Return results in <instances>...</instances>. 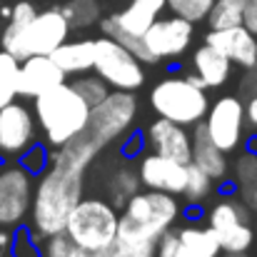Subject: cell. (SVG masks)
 <instances>
[{
    "label": "cell",
    "instance_id": "6da1fadb",
    "mask_svg": "<svg viewBox=\"0 0 257 257\" xmlns=\"http://www.w3.org/2000/svg\"><path fill=\"white\" fill-rule=\"evenodd\" d=\"M180 215L177 195L145 187L122 207L115 245L127 257H158L160 237L177 225Z\"/></svg>",
    "mask_w": 257,
    "mask_h": 257
},
{
    "label": "cell",
    "instance_id": "7a4b0ae2",
    "mask_svg": "<svg viewBox=\"0 0 257 257\" xmlns=\"http://www.w3.org/2000/svg\"><path fill=\"white\" fill-rule=\"evenodd\" d=\"M83 180L85 170L70 168L60 160H50V168L38 175L30 207V230L40 240L65 232L70 212L83 200Z\"/></svg>",
    "mask_w": 257,
    "mask_h": 257
},
{
    "label": "cell",
    "instance_id": "3957f363",
    "mask_svg": "<svg viewBox=\"0 0 257 257\" xmlns=\"http://www.w3.org/2000/svg\"><path fill=\"white\" fill-rule=\"evenodd\" d=\"M90 110L92 107L85 102V97L68 80L45 90L33 100L38 127L50 148H63L65 143L85 133L90 122Z\"/></svg>",
    "mask_w": 257,
    "mask_h": 257
},
{
    "label": "cell",
    "instance_id": "277c9868",
    "mask_svg": "<svg viewBox=\"0 0 257 257\" xmlns=\"http://www.w3.org/2000/svg\"><path fill=\"white\" fill-rule=\"evenodd\" d=\"M120 212L105 197H83L68 217L65 232L70 240L87 252H100L115 245L117 240Z\"/></svg>",
    "mask_w": 257,
    "mask_h": 257
},
{
    "label": "cell",
    "instance_id": "5b68a950",
    "mask_svg": "<svg viewBox=\"0 0 257 257\" xmlns=\"http://www.w3.org/2000/svg\"><path fill=\"white\" fill-rule=\"evenodd\" d=\"M150 107L160 117L192 127L205 120L210 97L205 87H197L187 75H168L150 90Z\"/></svg>",
    "mask_w": 257,
    "mask_h": 257
},
{
    "label": "cell",
    "instance_id": "8992f818",
    "mask_svg": "<svg viewBox=\"0 0 257 257\" xmlns=\"http://www.w3.org/2000/svg\"><path fill=\"white\" fill-rule=\"evenodd\" d=\"M73 33L68 18L63 15L60 8H45L40 10L33 23L20 30L18 35H5L0 38L3 50L13 53L18 60L33 58V55H53Z\"/></svg>",
    "mask_w": 257,
    "mask_h": 257
},
{
    "label": "cell",
    "instance_id": "52a82bcc",
    "mask_svg": "<svg viewBox=\"0 0 257 257\" xmlns=\"http://www.w3.org/2000/svg\"><path fill=\"white\" fill-rule=\"evenodd\" d=\"M135 120H138V97L130 90H115L107 92L102 102L92 105L87 133L102 150L110 143L125 138L135 125Z\"/></svg>",
    "mask_w": 257,
    "mask_h": 257
},
{
    "label": "cell",
    "instance_id": "ba28073f",
    "mask_svg": "<svg viewBox=\"0 0 257 257\" xmlns=\"http://www.w3.org/2000/svg\"><path fill=\"white\" fill-rule=\"evenodd\" d=\"M143 60H138L125 45H120L117 40L100 35L95 38V68L92 73H97L105 83L115 90H138L145 83V70H143Z\"/></svg>",
    "mask_w": 257,
    "mask_h": 257
},
{
    "label": "cell",
    "instance_id": "9c48e42d",
    "mask_svg": "<svg viewBox=\"0 0 257 257\" xmlns=\"http://www.w3.org/2000/svg\"><path fill=\"white\" fill-rule=\"evenodd\" d=\"M35 175L18 165L0 168V227H18L30 215L35 195Z\"/></svg>",
    "mask_w": 257,
    "mask_h": 257
},
{
    "label": "cell",
    "instance_id": "30bf717a",
    "mask_svg": "<svg viewBox=\"0 0 257 257\" xmlns=\"http://www.w3.org/2000/svg\"><path fill=\"white\" fill-rule=\"evenodd\" d=\"M245 105L240 97L235 95H222L217 97L207 115H205V127H207V135L212 138V143L225 150V153H232L242 145L245 140Z\"/></svg>",
    "mask_w": 257,
    "mask_h": 257
},
{
    "label": "cell",
    "instance_id": "8fae6325",
    "mask_svg": "<svg viewBox=\"0 0 257 257\" xmlns=\"http://www.w3.org/2000/svg\"><path fill=\"white\" fill-rule=\"evenodd\" d=\"M38 120L25 102H10L0 107V158L18 160L30 145L38 143Z\"/></svg>",
    "mask_w": 257,
    "mask_h": 257
},
{
    "label": "cell",
    "instance_id": "7c38bea8",
    "mask_svg": "<svg viewBox=\"0 0 257 257\" xmlns=\"http://www.w3.org/2000/svg\"><path fill=\"white\" fill-rule=\"evenodd\" d=\"M192 35H195V23L180 15H170V18H158L148 28L143 40L158 60H177L192 45Z\"/></svg>",
    "mask_w": 257,
    "mask_h": 257
},
{
    "label": "cell",
    "instance_id": "4fadbf2b",
    "mask_svg": "<svg viewBox=\"0 0 257 257\" xmlns=\"http://www.w3.org/2000/svg\"><path fill=\"white\" fill-rule=\"evenodd\" d=\"M187 165L180 163V160H172V158H165V155L150 150L148 155H143L138 160V172H140L143 187L170 192V195L182 197L185 185H187Z\"/></svg>",
    "mask_w": 257,
    "mask_h": 257
},
{
    "label": "cell",
    "instance_id": "5bb4252c",
    "mask_svg": "<svg viewBox=\"0 0 257 257\" xmlns=\"http://www.w3.org/2000/svg\"><path fill=\"white\" fill-rule=\"evenodd\" d=\"M145 143L153 153H160L165 158L180 160V163H190L192 160V133H187L185 125L172 122L168 117H155L148 127Z\"/></svg>",
    "mask_w": 257,
    "mask_h": 257
},
{
    "label": "cell",
    "instance_id": "9a60e30c",
    "mask_svg": "<svg viewBox=\"0 0 257 257\" xmlns=\"http://www.w3.org/2000/svg\"><path fill=\"white\" fill-rule=\"evenodd\" d=\"M205 43L217 48L222 55H227L235 65H240L245 70H252L257 65V35H252L245 25L210 30L205 35Z\"/></svg>",
    "mask_w": 257,
    "mask_h": 257
},
{
    "label": "cell",
    "instance_id": "2e32d148",
    "mask_svg": "<svg viewBox=\"0 0 257 257\" xmlns=\"http://www.w3.org/2000/svg\"><path fill=\"white\" fill-rule=\"evenodd\" d=\"M65 73L58 68V63L50 55H33L20 60V97H30L35 100L38 95H43L45 90L65 83Z\"/></svg>",
    "mask_w": 257,
    "mask_h": 257
},
{
    "label": "cell",
    "instance_id": "e0dca14e",
    "mask_svg": "<svg viewBox=\"0 0 257 257\" xmlns=\"http://www.w3.org/2000/svg\"><path fill=\"white\" fill-rule=\"evenodd\" d=\"M192 165H197L202 172H207L215 182H225L230 177V163H227V153L220 150L212 138L207 135L205 120H200L197 125H192Z\"/></svg>",
    "mask_w": 257,
    "mask_h": 257
},
{
    "label": "cell",
    "instance_id": "ac0fdd59",
    "mask_svg": "<svg viewBox=\"0 0 257 257\" xmlns=\"http://www.w3.org/2000/svg\"><path fill=\"white\" fill-rule=\"evenodd\" d=\"M192 73H197L202 78L205 87H222L230 80L232 73V60L227 55H222L217 48H212L210 43H202L195 53H192Z\"/></svg>",
    "mask_w": 257,
    "mask_h": 257
},
{
    "label": "cell",
    "instance_id": "d6986e66",
    "mask_svg": "<svg viewBox=\"0 0 257 257\" xmlns=\"http://www.w3.org/2000/svg\"><path fill=\"white\" fill-rule=\"evenodd\" d=\"M58 68L70 78L90 73L95 68V38H80V40H65L53 55Z\"/></svg>",
    "mask_w": 257,
    "mask_h": 257
},
{
    "label": "cell",
    "instance_id": "ffe728a7",
    "mask_svg": "<svg viewBox=\"0 0 257 257\" xmlns=\"http://www.w3.org/2000/svg\"><path fill=\"white\" fill-rule=\"evenodd\" d=\"M252 207L245 197H222L220 202H215L207 212V225L215 230V235L230 232L240 225L252 222Z\"/></svg>",
    "mask_w": 257,
    "mask_h": 257
},
{
    "label": "cell",
    "instance_id": "44dd1931",
    "mask_svg": "<svg viewBox=\"0 0 257 257\" xmlns=\"http://www.w3.org/2000/svg\"><path fill=\"white\" fill-rule=\"evenodd\" d=\"M168 8V0H133L125 10L112 13L115 20L133 35H145L148 28L160 18V13Z\"/></svg>",
    "mask_w": 257,
    "mask_h": 257
},
{
    "label": "cell",
    "instance_id": "7402d4cb",
    "mask_svg": "<svg viewBox=\"0 0 257 257\" xmlns=\"http://www.w3.org/2000/svg\"><path fill=\"white\" fill-rule=\"evenodd\" d=\"M180 240L200 257H220L222 247H220V240L215 235V230L210 225H202V222H185V225H175Z\"/></svg>",
    "mask_w": 257,
    "mask_h": 257
},
{
    "label": "cell",
    "instance_id": "603a6c76",
    "mask_svg": "<svg viewBox=\"0 0 257 257\" xmlns=\"http://www.w3.org/2000/svg\"><path fill=\"white\" fill-rule=\"evenodd\" d=\"M100 33H102V35H107V38H112V40H117L120 45H125V48H127L138 60H143L145 65H155V63H160V60L150 53V48L145 45L143 35H133V33H127V30L115 20V15L100 18Z\"/></svg>",
    "mask_w": 257,
    "mask_h": 257
},
{
    "label": "cell",
    "instance_id": "cb8c5ba5",
    "mask_svg": "<svg viewBox=\"0 0 257 257\" xmlns=\"http://www.w3.org/2000/svg\"><path fill=\"white\" fill-rule=\"evenodd\" d=\"M140 185H143V182H140L138 168L125 165V168H120V170L110 177V182H107V200H110L117 210H122V207L127 205V200L140 192Z\"/></svg>",
    "mask_w": 257,
    "mask_h": 257
},
{
    "label": "cell",
    "instance_id": "d4e9b609",
    "mask_svg": "<svg viewBox=\"0 0 257 257\" xmlns=\"http://www.w3.org/2000/svg\"><path fill=\"white\" fill-rule=\"evenodd\" d=\"M18 85H20V60L13 53L0 50V107L20 97Z\"/></svg>",
    "mask_w": 257,
    "mask_h": 257
},
{
    "label": "cell",
    "instance_id": "484cf974",
    "mask_svg": "<svg viewBox=\"0 0 257 257\" xmlns=\"http://www.w3.org/2000/svg\"><path fill=\"white\" fill-rule=\"evenodd\" d=\"M212 187H215V180L202 172L197 165H187V185H185V192H182V202L187 207H197L202 205L210 195H212Z\"/></svg>",
    "mask_w": 257,
    "mask_h": 257
},
{
    "label": "cell",
    "instance_id": "4316f807",
    "mask_svg": "<svg viewBox=\"0 0 257 257\" xmlns=\"http://www.w3.org/2000/svg\"><path fill=\"white\" fill-rule=\"evenodd\" d=\"M63 15L68 18L73 30H83L100 23V3L97 0H63Z\"/></svg>",
    "mask_w": 257,
    "mask_h": 257
},
{
    "label": "cell",
    "instance_id": "83f0119b",
    "mask_svg": "<svg viewBox=\"0 0 257 257\" xmlns=\"http://www.w3.org/2000/svg\"><path fill=\"white\" fill-rule=\"evenodd\" d=\"M247 0H215L212 13L207 18L210 30H222L232 25H242V10Z\"/></svg>",
    "mask_w": 257,
    "mask_h": 257
},
{
    "label": "cell",
    "instance_id": "f1b7e54d",
    "mask_svg": "<svg viewBox=\"0 0 257 257\" xmlns=\"http://www.w3.org/2000/svg\"><path fill=\"white\" fill-rule=\"evenodd\" d=\"M230 172H232V182L242 192V197L250 195L257 187V153L245 150L242 155H237V160H235Z\"/></svg>",
    "mask_w": 257,
    "mask_h": 257
},
{
    "label": "cell",
    "instance_id": "f546056e",
    "mask_svg": "<svg viewBox=\"0 0 257 257\" xmlns=\"http://www.w3.org/2000/svg\"><path fill=\"white\" fill-rule=\"evenodd\" d=\"M73 87L85 97V102L92 107V105H97V102H102L105 97H107V92H110V85L97 75V73H83V75H75V80H73Z\"/></svg>",
    "mask_w": 257,
    "mask_h": 257
},
{
    "label": "cell",
    "instance_id": "4dcf8cb0",
    "mask_svg": "<svg viewBox=\"0 0 257 257\" xmlns=\"http://www.w3.org/2000/svg\"><path fill=\"white\" fill-rule=\"evenodd\" d=\"M38 13H40V10L35 8L33 0H18V3H13L10 15H8V25L3 28V38H5V35H18L20 30H25Z\"/></svg>",
    "mask_w": 257,
    "mask_h": 257
},
{
    "label": "cell",
    "instance_id": "1f68e13d",
    "mask_svg": "<svg viewBox=\"0 0 257 257\" xmlns=\"http://www.w3.org/2000/svg\"><path fill=\"white\" fill-rule=\"evenodd\" d=\"M215 0H168L172 15H180L190 23H202L210 18Z\"/></svg>",
    "mask_w": 257,
    "mask_h": 257
},
{
    "label": "cell",
    "instance_id": "d6a6232c",
    "mask_svg": "<svg viewBox=\"0 0 257 257\" xmlns=\"http://www.w3.org/2000/svg\"><path fill=\"white\" fill-rule=\"evenodd\" d=\"M50 160H53V153H50V145L48 143H35V145H30L18 158V163L30 175H43V172L50 168Z\"/></svg>",
    "mask_w": 257,
    "mask_h": 257
},
{
    "label": "cell",
    "instance_id": "836d02e7",
    "mask_svg": "<svg viewBox=\"0 0 257 257\" xmlns=\"http://www.w3.org/2000/svg\"><path fill=\"white\" fill-rule=\"evenodd\" d=\"M13 257H43V240L33 230H15V242H13Z\"/></svg>",
    "mask_w": 257,
    "mask_h": 257
},
{
    "label": "cell",
    "instance_id": "e575fe53",
    "mask_svg": "<svg viewBox=\"0 0 257 257\" xmlns=\"http://www.w3.org/2000/svg\"><path fill=\"white\" fill-rule=\"evenodd\" d=\"M78 250H80V247L70 240L68 232L50 235V237H45V242H43V257H75Z\"/></svg>",
    "mask_w": 257,
    "mask_h": 257
},
{
    "label": "cell",
    "instance_id": "d590c367",
    "mask_svg": "<svg viewBox=\"0 0 257 257\" xmlns=\"http://www.w3.org/2000/svg\"><path fill=\"white\" fill-rule=\"evenodd\" d=\"M158 257H200V255L192 252V250L180 240L177 230L172 227V230H168V232L160 237V242H158Z\"/></svg>",
    "mask_w": 257,
    "mask_h": 257
},
{
    "label": "cell",
    "instance_id": "8d00e7d4",
    "mask_svg": "<svg viewBox=\"0 0 257 257\" xmlns=\"http://www.w3.org/2000/svg\"><path fill=\"white\" fill-rule=\"evenodd\" d=\"M242 25L257 35V0H247L245 3V10H242Z\"/></svg>",
    "mask_w": 257,
    "mask_h": 257
},
{
    "label": "cell",
    "instance_id": "74e56055",
    "mask_svg": "<svg viewBox=\"0 0 257 257\" xmlns=\"http://www.w3.org/2000/svg\"><path fill=\"white\" fill-rule=\"evenodd\" d=\"M75 257H127L117 245H112V247H107V250H100V252H87V250H78V255Z\"/></svg>",
    "mask_w": 257,
    "mask_h": 257
},
{
    "label": "cell",
    "instance_id": "f35d334b",
    "mask_svg": "<svg viewBox=\"0 0 257 257\" xmlns=\"http://www.w3.org/2000/svg\"><path fill=\"white\" fill-rule=\"evenodd\" d=\"M13 242H15V232H10V227H3L0 230V252H10Z\"/></svg>",
    "mask_w": 257,
    "mask_h": 257
},
{
    "label": "cell",
    "instance_id": "ab89813d",
    "mask_svg": "<svg viewBox=\"0 0 257 257\" xmlns=\"http://www.w3.org/2000/svg\"><path fill=\"white\" fill-rule=\"evenodd\" d=\"M245 117H247V122L257 130V92L247 100V105H245Z\"/></svg>",
    "mask_w": 257,
    "mask_h": 257
},
{
    "label": "cell",
    "instance_id": "60d3db41",
    "mask_svg": "<svg viewBox=\"0 0 257 257\" xmlns=\"http://www.w3.org/2000/svg\"><path fill=\"white\" fill-rule=\"evenodd\" d=\"M245 200L250 202V207H252V212H255V225H257V187L250 192V195H245Z\"/></svg>",
    "mask_w": 257,
    "mask_h": 257
},
{
    "label": "cell",
    "instance_id": "b9f144b4",
    "mask_svg": "<svg viewBox=\"0 0 257 257\" xmlns=\"http://www.w3.org/2000/svg\"><path fill=\"white\" fill-rule=\"evenodd\" d=\"M220 257H250L247 252H220Z\"/></svg>",
    "mask_w": 257,
    "mask_h": 257
},
{
    "label": "cell",
    "instance_id": "7bdbcfd3",
    "mask_svg": "<svg viewBox=\"0 0 257 257\" xmlns=\"http://www.w3.org/2000/svg\"><path fill=\"white\" fill-rule=\"evenodd\" d=\"M0 257H13L10 252H0Z\"/></svg>",
    "mask_w": 257,
    "mask_h": 257
}]
</instances>
